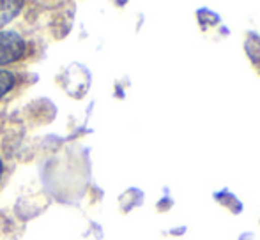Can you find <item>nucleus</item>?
Here are the masks:
<instances>
[{
	"label": "nucleus",
	"instance_id": "1",
	"mask_svg": "<svg viewBox=\"0 0 260 240\" xmlns=\"http://www.w3.org/2000/svg\"><path fill=\"white\" fill-rule=\"evenodd\" d=\"M25 53V41L18 32L2 30L0 32V65L13 64L20 60Z\"/></svg>",
	"mask_w": 260,
	"mask_h": 240
},
{
	"label": "nucleus",
	"instance_id": "2",
	"mask_svg": "<svg viewBox=\"0 0 260 240\" xmlns=\"http://www.w3.org/2000/svg\"><path fill=\"white\" fill-rule=\"evenodd\" d=\"M21 6H23L21 2H13V0H4V2H0V27L11 23V21L20 14Z\"/></svg>",
	"mask_w": 260,
	"mask_h": 240
},
{
	"label": "nucleus",
	"instance_id": "3",
	"mask_svg": "<svg viewBox=\"0 0 260 240\" xmlns=\"http://www.w3.org/2000/svg\"><path fill=\"white\" fill-rule=\"evenodd\" d=\"M214 198H216V202H219L223 207H226V209H229L230 212L239 214L241 210H243V205H241V202L236 198V196L232 194V192H229V191H219V192H216V194H214Z\"/></svg>",
	"mask_w": 260,
	"mask_h": 240
},
{
	"label": "nucleus",
	"instance_id": "4",
	"mask_svg": "<svg viewBox=\"0 0 260 240\" xmlns=\"http://www.w3.org/2000/svg\"><path fill=\"white\" fill-rule=\"evenodd\" d=\"M142 198H144V194H142V191H138V189H129V191H126L120 196V205L124 207L122 210L127 212V210H131L133 207L140 205Z\"/></svg>",
	"mask_w": 260,
	"mask_h": 240
},
{
	"label": "nucleus",
	"instance_id": "5",
	"mask_svg": "<svg viewBox=\"0 0 260 240\" xmlns=\"http://www.w3.org/2000/svg\"><path fill=\"white\" fill-rule=\"evenodd\" d=\"M246 53L251 60H253L255 65H260V37L255 34L248 35L246 41Z\"/></svg>",
	"mask_w": 260,
	"mask_h": 240
},
{
	"label": "nucleus",
	"instance_id": "6",
	"mask_svg": "<svg viewBox=\"0 0 260 240\" xmlns=\"http://www.w3.org/2000/svg\"><path fill=\"white\" fill-rule=\"evenodd\" d=\"M14 85H16V78H14L13 72L6 71V69H0V99L7 92H11Z\"/></svg>",
	"mask_w": 260,
	"mask_h": 240
},
{
	"label": "nucleus",
	"instance_id": "7",
	"mask_svg": "<svg viewBox=\"0 0 260 240\" xmlns=\"http://www.w3.org/2000/svg\"><path fill=\"white\" fill-rule=\"evenodd\" d=\"M2 172H4V165H2V159H0V179H2Z\"/></svg>",
	"mask_w": 260,
	"mask_h": 240
}]
</instances>
